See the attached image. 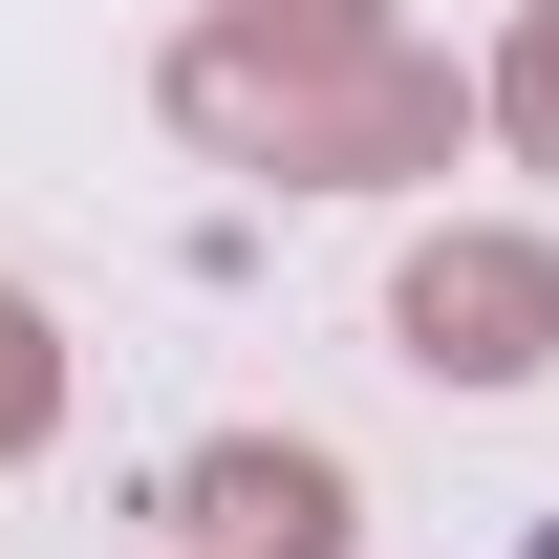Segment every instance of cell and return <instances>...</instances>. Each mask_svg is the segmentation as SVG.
Masks as SVG:
<instances>
[{"label": "cell", "mask_w": 559, "mask_h": 559, "mask_svg": "<svg viewBox=\"0 0 559 559\" xmlns=\"http://www.w3.org/2000/svg\"><path fill=\"white\" fill-rule=\"evenodd\" d=\"M388 323H409V366H452V388H516V366L559 345V259L538 237H430V259L388 280Z\"/></svg>", "instance_id": "obj_1"}, {"label": "cell", "mask_w": 559, "mask_h": 559, "mask_svg": "<svg viewBox=\"0 0 559 559\" xmlns=\"http://www.w3.org/2000/svg\"><path fill=\"white\" fill-rule=\"evenodd\" d=\"M173 516H194L215 559H345V452H259V430H237V452L173 474Z\"/></svg>", "instance_id": "obj_2"}, {"label": "cell", "mask_w": 559, "mask_h": 559, "mask_svg": "<svg viewBox=\"0 0 559 559\" xmlns=\"http://www.w3.org/2000/svg\"><path fill=\"white\" fill-rule=\"evenodd\" d=\"M495 108H516V151H538V173H559V0H538V22H516V66H495Z\"/></svg>", "instance_id": "obj_3"}, {"label": "cell", "mask_w": 559, "mask_h": 559, "mask_svg": "<svg viewBox=\"0 0 559 559\" xmlns=\"http://www.w3.org/2000/svg\"><path fill=\"white\" fill-rule=\"evenodd\" d=\"M22 430H44V323L0 301V452H22Z\"/></svg>", "instance_id": "obj_4"}]
</instances>
